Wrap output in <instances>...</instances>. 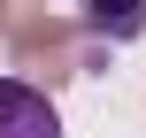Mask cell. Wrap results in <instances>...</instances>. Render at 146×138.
I'll list each match as a JSON object with an SVG mask.
<instances>
[{
  "mask_svg": "<svg viewBox=\"0 0 146 138\" xmlns=\"http://www.w3.org/2000/svg\"><path fill=\"white\" fill-rule=\"evenodd\" d=\"M0 31H8V46H15V61H23V69H38L46 85H62V77L77 69L69 31H62L46 8H31V0H0Z\"/></svg>",
  "mask_w": 146,
  "mask_h": 138,
  "instance_id": "obj_1",
  "label": "cell"
},
{
  "mask_svg": "<svg viewBox=\"0 0 146 138\" xmlns=\"http://www.w3.org/2000/svg\"><path fill=\"white\" fill-rule=\"evenodd\" d=\"M0 138H62L54 123V100L23 77H0Z\"/></svg>",
  "mask_w": 146,
  "mask_h": 138,
  "instance_id": "obj_2",
  "label": "cell"
},
{
  "mask_svg": "<svg viewBox=\"0 0 146 138\" xmlns=\"http://www.w3.org/2000/svg\"><path fill=\"white\" fill-rule=\"evenodd\" d=\"M85 23H92V38H139L146 31V0H85Z\"/></svg>",
  "mask_w": 146,
  "mask_h": 138,
  "instance_id": "obj_3",
  "label": "cell"
}]
</instances>
